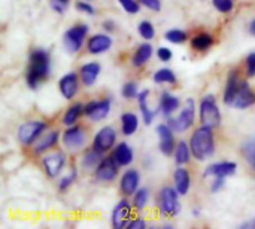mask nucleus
Segmentation results:
<instances>
[{
	"label": "nucleus",
	"mask_w": 255,
	"mask_h": 229,
	"mask_svg": "<svg viewBox=\"0 0 255 229\" xmlns=\"http://www.w3.org/2000/svg\"><path fill=\"white\" fill-rule=\"evenodd\" d=\"M79 88V80H78V75L75 72H69L66 73L60 80H58V89L60 94L66 98V100H72Z\"/></svg>",
	"instance_id": "nucleus-14"
},
{
	"label": "nucleus",
	"mask_w": 255,
	"mask_h": 229,
	"mask_svg": "<svg viewBox=\"0 0 255 229\" xmlns=\"http://www.w3.org/2000/svg\"><path fill=\"white\" fill-rule=\"evenodd\" d=\"M45 130H46V122H43L40 119H31V121H27L19 125L16 139H18L19 145L30 146L34 142H37V139L42 136V133Z\"/></svg>",
	"instance_id": "nucleus-4"
},
{
	"label": "nucleus",
	"mask_w": 255,
	"mask_h": 229,
	"mask_svg": "<svg viewBox=\"0 0 255 229\" xmlns=\"http://www.w3.org/2000/svg\"><path fill=\"white\" fill-rule=\"evenodd\" d=\"M154 82L155 83H176V75L173 70L164 67V69H160L154 73L152 76Z\"/></svg>",
	"instance_id": "nucleus-34"
},
{
	"label": "nucleus",
	"mask_w": 255,
	"mask_h": 229,
	"mask_svg": "<svg viewBox=\"0 0 255 229\" xmlns=\"http://www.w3.org/2000/svg\"><path fill=\"white\" fill-rule=\"evenodd\" d=\"M158 209L163 218H175L181 212L179 192L176 188L164 186L158 195Z\"/></svg>",
	"instance_id": "nucleus-3"
},
{
	"label": "nucleus",
	"mask_w": 255,
	"mask_h": 229,
	"mask_svg": "<svg viewBox=\"0 0 255 229\" xmlns=\"http://www.w3.org/2000/svg\"><path fill=\"white\" fill-rule=\"evenodd\" d=\"M28 70L25 75V82L30 89H36L40 82H43L51 73V57L49 52L37 48L30 54Z\"/></svg>",
	"instance_id": "nucleus-1"
},
{
	"label": "nucleus",
	"mask_w": 255,
	"mask_h": 229,
	"mask_svg": "<svg viewBox=\"0 0 255 229\" xmlns=\"http://www.w3.org/2000/svg\"><path fill=\"white\" fill-rule=\"evenodd\" d=\"M190 149L197 161H206L211 156H214L215 153L214 128L206 125L199 127L190 139Z\"/></svg>",
	"instance_id": "nucleus-2"
},
{
	"label": "nucleus",
	"mask_w": 255,
	"mask_h": 229,
	"mask_svg": "<svg viewBox=\"0 0 255 229\" xmlns=\"http://www.w3.org/2000/svg\"><path fill=\"white\" fill-rule=\"evenodd\" d=\"M96 104H97V101H90V103H87V104L84 106V113H85L87 116H90V115H91V112L94 110Z\"/></svg>",
	"instance_id": "nucleus-49"
},
{
	"label": "nucleus",
	"mask_w": 255,
	"mask_h": 229,
	"mask_svg": "<svg viewBox=\"0 0 255 229\" xmlns=\"http://www.w3.org/2000/svg\"><path fill=\"white\" fill-rule=\"evenodd\" d=\"M164 39L170 43H175V45H179V43H184L187 42L188 39V34L184 31V30H179V28H173V30H169L166 31L164 34Z\"/></svg>",
	"instance_id": "nucleus-36"
},
{
	"label": "nucleus",
	"mask_w": 255,
	"mask_h": 229,
	"mask_svg": "<svg viewBox=\"0 0 255 229\" xmlns=\"http://www.w3.org/2000/svg\"><path fill=\"white\" fill-rule=\"evenodd\" d=\"M239 86H241V80H239V73L238 70H232L229 77H227V82H226V88H224V95H223V100L227 106H233V101L238 95V91H239Z\"/></svg>",
	"instance_id": "nucleus-19"
},
{
	"label": "nucleus",
	"mask_w": 255,
	"mask_h": 229,
	"mask_svg": "<svg viewBox=\"0 0 255 229\" xmlns=\"http://www.w3.org/2000/svg\"><path fill=\"white\" fill-rule=\"evenodd\" d=\"M88 1H90V0H88Z\"/></svg>",
	"instance_id": "nucleus-54"
},
{
	"label": "nucleus",
	"mask_w": 255,
	"mask_h": 229,
	"mask_svg": "<svg viewBox=\"0 0 255 229\" xmlns=\"http://www.w3.org/2000/svg\"><path fill=\"white\" fill-rule=\"evenodd\" d=\"M179 104H181V101L178 97L164 91L161 94V100H160V112L163 113L164 118H170L179 109Z\"/></svg>",
	"instance_id": "nucleus-22"
},
{
	"label": "nucleus",
	"mask_w": 255,
	"mask_h": 229,
	"mask_svg": "<svg viewBox=\"0 0 255 229\" xmlns=\"http://www.w3.org/2000/svg\"><path fill=\"white\" fill-rule=\"evenodd\" d=\"M139 128V118L133 112H127L121 116V131L124 136H133Z\"/></svg>",
	"instance_id": "nucleus-26"
},
{
	"label": "nucleus",
	"mask_w": 255,
	"mask_h": 229,
	"mask_svg": "<svg viewBox=\"0 0 255 229\" xmlns=\"http://www.w3.org/2000/svg\"><path fill=\"white\" fill-rule=\"evenodd\" d=\"M111 46H112V37L109 34H102V33L91 36L87 42V49L93 55L103 54V52L109 51Z\"/></svg>",
	"instance_id": "nucleus-18"
},
{
	"label": "nucleus",
	"mask_w": 255,
	"mask_h": 229,
	"mask_svg": "<svg viewBox=\"0 0 255 229\" xmlns=\"http://www.w3.org/2000/svg\"><path fill=\"white\" fill-rule=\"evenodd\" d=\"M241 228L242 229H255V216L253 218V219H250L248 222L242 224V225H241Z\"/></svg>",
	"instance_id": "nucleus-50"
},
{
	"label": "nucleus",
	"mask_w": 255,
	"mask_h": 229,
	"mask_svg": "<svg viewBox=\"0 0 255 229\" xmlns=\"http://www.w3.org/2000/svg\"><path fill=\"white\" fill-rule=\"evenodd\" d=\"M157 57H158L160 61L167 63V61L172 60L173 54H172V49H169V48H166V46H161V48L157 49Z\"/></svg>",
	"instance_id": "nucleus-45"
},
{
	"label": "nucleus",
	"mask_w": 255,
	"mask_h": 229,
	"mask_svg": "<svg viewBox=\"0 0 255 229\" xmlns=\"http://www.w3.org/2000/svg\"><path fill=\"white\" fill-rule=\"evenodd\" d=\"M250 33L255 36V19H253L251 22H250Z\"/></svg>",
	"instance_id": "nucleus-52"
},
{
	"label": "nucleus",
	"mask_w": 255,
	"mask_h": 229,
	"mask_svg": "<svg viewBox=\"0 0 255 229\" xmlns=\"http://www.w3.org/2000/svg\"><path fill=\"white\" fill-rule=\"evenodd\" d=\"M60 140V133L58 131H49L45 136H42L36 145H34V153H43L48 152L49 149H52Z\"/></svg>",
	"instance_id": "nucleus-25"
},
{
	"label": "nucleus",
	"mask_w": 255,
	"mask_h": 229,
	"mask_svg": "<svg viewBox=\"0 0 255 229\" xmlns=\"http://www.w3.org/2000/svg\"><path fill=\"white\" fill-rule=\"evenodd\" d=\"M87 34H88V25L87 24H76L72 28H69L63 36V45H64L66 51L70 54L78 52L82 48Z\"/></svg>",
	"instance_id": "nucleus-7"
},
{
	"label": "nucleus",
	"mask_w": 255,
	"mask_h": 229,
	"mask_svg": "<svg viewBox=\"0 0 255 229\" xmlns=\"http://www.w3.org/2000/svg\"><path fill=\"white\" fill-rule=\"evenodd\" d=\"M194 116H196L194 100L188 98L178 118H167V125L176 133H184V131L190 130L191 125L194 124Z\"/></svg>",
	"instance_id": "nucleus-6"
},
{
	"label": "nucleus",
	"mask_w": 255,
	"mask_h": 229,
	"mask_svg": "<svg viewBox=\"0 0 255 229\" xmlns=\"http://www.w3.org/2000/svg\"><path fill=\"white\" fill-rule=\"evenodd\" d=\"M63 145L69 151H79L87 143V134L82 127L72 125L63 133Z\"/></svg>",
	"instance_id": "nucleus-9"
},
{
	"label": "nucleus",
	"mask_w": 255,
	"mask_h": 229,
	"mask_svg": "<svg viewBox=\"0 0 255 229\" xmlns=\"http://www.w3.org/2000/svg\"><path fill=\"white\" fill-rule=\"evenodd\" d=\"M173 182H175V188L179 192V195H187L191 186V176L185 168H181V165H178V168L173 173Z\"/></svg>",
	"instance_id": "nucleus-23"
},
{
	"label": "nucleus",
	"mask_w": 255,
	"mask_h": 229,
	"mask_svg": "<svg viewBox=\"0 0 255 229\" xmlns=\"http://www.w3.org/2000/svg\"><path fill=\"white\" fill-rule=\"evenodd\" d=\"M102 72V67L99 63L93 61V63H87L79 69V77L82 80V83L85 86H93L96 83V80L99 79V75Z\"/></svg>",
	"instance_id": "nucleus-20"
},
{
	"label": "nucleus",
	"mask_w": 255,
	"mask_h": 229,
	"mask_svg": "<svg viewBox=\"0 0 255 229\" xmlns=\"http://www.w3.org/2000/svg\"><path fill=\"white\" fill-rule=\"evenodd\" d=\"M76 176H78V171L73 168V170H70L64 177H61L60 179V182H58V189L63 192V191H66V189H69L72 185H73V182L76 180Z\"/></svg>",
	"instance_id": "nucleus-38"
},
{
	"label": "nucleus",
	"mask_w": 255,
	"mask_h": 229,
	"mask_svg": "<svg viewBox=\"0 0 255 229\" xmlns=\"http://www.w3.org/2000/svg\"><path fill=\"white\" fill-rule=\"evenodd\" d=\"M84 112V106L81 104V103H75V104H72L67 110H66V113H64V116H63V124L66 125V127H72V125H75L76 124V121H78V118L81 116V113Z\"/></svg>",
	"instance_id": "nucleus-32"
},
{
	"label": "nucleus",
	"mask_w": 255,
	"mask_h": 229,
	"mask_svg": "<svg viewBox=\"0 0 255 229\" xmlns=\"http://www.w3.org/2000/svg\"><path fill=\"white\" fill-rule=\"evenodd\" d=\"M64 164H66V153L61 152V151L48 153L42 159V167L45 170V174L48 177H51V179L52 177H57L60 174V171L63 170Z\"/></svg>",
	"instance_id": "nucleus-12"
},
{
	"label": "nucleus",
	"mask_w": 255,
	"mask_h": 229,
	"mask_svg": "<svg viewBox=\"0 0 255 229\" xmlns=\"http://www.w3.org/2000/svg\"><path fill=\"white\" fill-rule=\"evenodd\" d=\"M123 97L127 98V100H131V98H137L139 95V88H137V83L136 82H127L124 83L123 86Z\"/></svg>",
	"instance_id": "nucleus-39"
},
{
	"label": "nucleus",
	"mask_w": 255,
	"mask_h": 229,
	"mask_svg": "<svg viewBox=\"0 0 255 229\" xmlns=\"http://www.w3.org/2000/svg\"><path fill=\"white\" fill-rule=\"evenodd\" d=\"M212 45H214V36L209 34V33H199V34H196V36L191 39V46H193V49H196V51H199V52L209 49Z\"/></svg>",
	"instance_id": "nucleus-31"
},
{
	"label": "nucleus",
	"mask_w": 255,
	"mask_h": 229,
	"mask_svg": "<svg viewBox=\"0 0 255 229\" xmlns=\"http://www.w3.org/2000/svg\"><path fill=\"white\" fill-rule=\"evenodd\" d=\"M112 156H114V159L118 162L120 167H127V165H130V164L133 162V159H134V152H133V149L130 148L128 143L121 142L120 145L115 146Z\"/></svg>",
	"instance_id": "nucleus-21"
},
{
	"label": "nucleus",
	"mask_w": 255,
	"mask_h": 229,
	"mask_svg": "<svg viewBox=\"0 0 255 229\" xmlns=\"http://www.w3.org/2000/svg\"><path fill=\"white\" fill-rule=\"evenodd\" d=\"M118 162L114 159V156H106L100 161L97 168L94 170V179L102 183L114 182L118 176Z\"/></svg>",
	"instance_id": "nucleus-8"
},
{
	"label": "nucleus",
	"mask_w": 255,
	"mask_h": 229,
	"mask_svg": "<svg viewBox=\"0 0 255 229\" xmlns=\"http://www.w3.org/2000/svg\"><path fill=\"white\" fill-rule=\"evenodd\" d=\"M247 76L255 77V52L248 54L247 57Z\"/></svg>",
	"instance_id": "nucleus-44"
},
{
	"label": "nucleus",
	"mask_w": 255,
	"mask_h": 229,
	"mask_svg": "<svg viewBox=\"0 0 255 229\" xmlns=\"http://www.w3.org/2000/svg\"><path fill=\"white\" fill-rule=\"evenodd\" d=\"M70 0H49V6L57 13H64Z\"/></svg>",
	"instance_id": "nucleus-42"
},
{
	"label": "nucleus",
	"mask_w": 255,
	"mask_h": 229,
	"mask_svg": "<svg viewBox=\"0 0 255 229\" xmlns=\"http://www.w3.org/2000/svg\"><path fill=\"white\" fill-rule=\"evenodd\" d=\"M103 28H105L106 31H114V30H115V24H114L112 21H105V22H103Z\"/></svg>",
	"instance_id": "nucleus-51"
},
{
	"label": "nucleus",
	"mask_w": 255,
	"mask_h": 229,
	"mask_svg": "<svg viewBox=\"0 0 255 229\" xmlns=\"http://www.w3.org/2000/svg\"><path fill=\"white\" fill-rule=\"evenodd\" d=\"M118 1L127 13L134 15V13H139V10H140V4L136 0H118Z\"/></svg>",
	"instance_id": "nucleus-41"
},
{
	"label": "nucleus",
	"mask_w": 255,
	"mask_h": 229,
	"mask_svg": "<svg viewBox=\"0 0 255 229\" xmlns=\"http://www.w3.org/2000/svg\"><path fill=\"white\" fill-rule=\"evenodd\" d=\"M242 155L247 161V164L255 170V137L247 140L244 145H242Z\"/></svg>",
	"instance_id": "nucleus-33"
},
{
	"label": "nucleus",
	"mask_w": 255,
	"mask_h": 229,
	"mask_svg": "<svg viewBox=\"0 0 255 229\" xmlns=\"http://www.w3.org/2000/svg\"><path fill=\"white\" fill-rule=\"evenodd\" d=\"M133 209L134 207L126 198L120 200V203L115 206L112 212V227L117 229L128 227V224L133 221Z\"/></svg>",
	"instance_id": "nucleus-10"
},
{
	"label": "nucleus",
	"mask_w": 255,
	"mask_h": 229,
	"mask_svg": "<svg viewBox=\"0 0 255 229\" xmlns=\"http://www.w3.org/2000/svg\"><path fill=\"white\" fill-rule=\"evenodd\" d=\"M238 170V164L233 161H223V162H215L209 165L203 176L205 177H229L233 176Z\"/></svg>",
	"instance_id": "nucleus-17"
},
{
	"label": "nucleus",
	"mask_w": 255,
	"mask_h": 229,
	"mask_svg": "<svg viewBox=\"0 0 255 229\" xmlns=\"http://www.w3.org/2000/svg\"><path fill=\"white\" fill-rule=\"evenodd\" d=\"M175 162L176 165H184V164H188L190 162V158H191V149H190V145H187L184 140H181L179 143H176V148H175Z\"/></svg>",
	"instance_id": "nucleus-30"
},
{
	"label": "nucleus",
	"mask_w": 255,
	"mask_h": 229,
	"mask_svg": "<svg viewBox=\"0 0 255 229\" xmlns=\"http://www.w3.org/2000/svg\"><path fill=\"white\" fill-rule=\"evenodd\" d=\"M102 155H103L102 152H99V151H96L94 148H91L90 151H87V152L84 153V156H82V159H81L82 167H84L85 170H96L97 165L100 164V161L103 159Z\"/></svg>",
	"instance_id": "nucleus-29"
},
{
	"label": "nucleus",
	"mask_w": 255,
	"mask_h": 229,
	"mask_svg": "<svg viewBox=\"0 0 255 229\" xmlns=\"http://www.w3.org/2000/svg\"><path fill=\"white\" fill-rule=\"evenodd\" d=\"M145 7H148L149 10L154 12H160L161 10V0H139Z\"/></svg>",
	"instance_id": "nucleus-46"
},
{
	"label": "nucleus",
	"mask_w": 255,
	"mask_h": 229,
	"mask_svg": "<svg viewBox=\"0 0 255 229\" xmlns=\"http://www.w3.org/2000/svg\"><path fill=\"white\" fill-rule=\"evenodd\" d=\"M76 9L82 13H87V15H94L96 13V9L91 3H88V0H79L76 1Z\"/></svg>",
	"instance_id": "nucleus-43"
},
{
	"label": "nucleus",
	"mask_w": 255,
	"mask_h": 229,
	"mask_svg": "<svg viewBox=\"0 0 255 229\" xmlns=\"http://www.w3.org/2000/svg\"><path fill=\"white\" fill-rule=\"evenodd\" d=\"M115 142H117V131H115V128L108 125V127H103L99 130V133L93 139V148L96 151L105 153L114 148Z\"/></svg>",
	"instance_id": "nucleus-11"
},
{
	"label": "nucleus",
	"mask_w": 255,
	"mask_h": 229,
	"mask_svg": "<svg viewBox=\"0 0 255 229\" xmlns=\"http://www.w3.org/2000/svg\"><path fill=\"white\" fill-rule=\"evenodd\" d=\"M193 213H194V216H196V218H199V216H200V210H199V209H194V210H193Z\"/></svg>",
	"instance_id": "nucleus-53"
},
{
	"label": "nucleus",
	"mask_w": 255,
	"mask_h": 229,
	"mask_svg": "<svg viewBox=\"0 0 255 229\" xmlns=\"http://www.w3.org/2000/svg\"><path fill=\"white\" fill-rule=\"evenodd\" d=\"M148 95H149V91H148V89H143V91L139 92V95H137V103H139V109H140V112H142L145 125H151L152 121H154V118H155L157 113L160 112V110H152V109H149V106H148Z\"/></svg>",
	"instance_id": "nucleus-24"
},
{
	"label": "nucleus",
	"mask_w": 255,
	"mask_h": 229,
	"mask_svg": "<svg viewBox=\"0 0 255 229\" xmlns=\"http://www.w3.org/2000/svg\"><path fill=\"white\" fill-rule=\"evenodd\" d=\"M137 31L145 40H151L155 36V28L151 21H140L137 25Z\"/></svg>",
	"instance_id": "nucleus-37"
},
{
	"label": "nucleus",
	"mask_w": 255,
	"mask_h": 229,
	"mask_svg": "<svg viewBox=\"0 0 255 229\" xmlns=\"http://www.w3.org/2000/svg\"><path fill=\"white\" fill-rule=\"evenodd\" d=\"M255 104V92L254 89L248 85V82H241L238 95L233 101V107L239 110H245Z\"/></svg>",
	"instance_id": "nucleus-16"
},
{
	"label": "nucleus",
	"mask_w": 255,
	"mask_h": 229,
	"mask_svg": "<svg viewBox=\"0 0 255 229\" xmlns=\"http://www.w3.org/2000/svg\"><path fill=\"white\" fill-rule=\"evenodd\" d=\"M200 122L202 125L217 128L221 124V112L214 95H205L200 101Z\"/></svg>",
	"instance_id": "nucleus-5"
},
{
	"label": "nucleus",
	"mask_w": 255,
	"mask_h": 229,
	"mask_svg": "<svg viewBox=\"0 0 255 229\" xmlns=\"http://www.w3.org/2000/svg\"><path fill=\"white\" fill-rule=\"evenodd\" d=\"M111 104H112L111 98H103V100L97 101L94 110L91 112V115H90L88 118H90L91 121H94V122L103 121V119L109 115V112H111Z\"/></svg>",
	"instance_id": "nucleus-28"
},
{
	"label": "nucleus",
	"mask_w": 255,
	"mask_h": 229,
	"mask_svg": "<svg viewBox=\"0 0 255 229\" xmlns=\"http://www.w3.org/2000/svg\"><path fill=\"white\" fill-rule=\"evenodd\" d=\"M212 3H214L215 9L220 10L221 13H229L235 7V1L233 0H212Z\"/></svg>",
	"instance_id": "nucleus-40"
},
{
	"label": "nucleus",
	"mask_w": 255,
	"mask_h": 229,
	"mask_svg": "<svg viewBox=\"0 0 255 229\" xmlns=\"http://www.w3.org/2000/svg\"><path fill=\"white\" fill-rule=\"evenodd\" d=\"M226 185V177H214V182L211 185V192L215 194V192H220Z\"/></svg>",
	"instance_id": "nucleus-47"
},
{
	"label": "nucleus",
	"mask_w": 255,
	"mask_h": 229,
	"mask_svg": "<svg viewBox=\"0 0 255 229\" xmlns=\"http://www.w3.org/2000/svg\"><path fill=\"white\" fill-rule=\"evenodd\" d=\"M149 201V191L146 188H140L134 192L133 195V207L137 210V212H142L146 204Z\"/></svg>",
	"instance_id": "nucleus-35"
},
{
	"label": "nucleus",
	"mask_w": 255,
	"mask_h": 229,
	"mask_svg": "<svg viewBox=\"0 0 255 229\" xmlns=\"http://www.w3.org/2000/svg\"><path fill=\"white\" fill-rule=\"evenodd\" d=\"M151 57H152V45L151 43H142L136 49V52L131 58V64L134 67H142L151 60Z\"/></svg>",
	"instance_id": "nucleus-27"
},
{
	"label": "nucleus",
	"mask_w": 255,
	"mask_h": 229,
	"mask_svg": "<svg viewBox=\"0 0 255 229\" xmlns=\"http://www.w3.org/2000/svg\"><path fill=\"white\" fill-rule=\"evenodd\" d=\"M127 228H130V229H143V228H146V222L143 221V219H133L130 224H128V227Z\"/></svg>",
	"instance_id": "nucleus-48"
},
{
	"label": "nucleus",
	"mask_w": 255,
	"mask_h": 229,
	"mask_svg": "<svg viewBox=\"0 0 255 229\" xmlns=\"http://www.w3.org/2000/svg\"><path fill=\"white\" fill-rule=\"evenodd\" d=\"M139 183H140V174H139V171L134 170V168H130V170H127L123 174L121 182H120V189H121V192L126 197H131L139 189Z\"/></svg>",
	"instance_id": "nucleus-15"
},
{
	"label": "nucleus",
	"mask_w": 255,
	"mask_h": 229,
	"mask_svg": "<svg viewBox=\"0 0 255 229\" xmlns=\"http://www.w3.org/2000/svg\"><path fill=\"white\" fill-rule=\"evenodd\" d=\"M157 134L160 139V152L166 156H170L175 152L176 143H175V136L173 130L167 124H160L157 127Z\"/></svg>",
	"instance_id": "nucleus-13"
}]
</instances>
